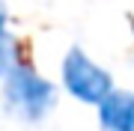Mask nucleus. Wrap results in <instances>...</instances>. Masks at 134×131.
<instances>
[{
	"mask_svg": "<svg viewBox=\"0 0 134 131\" xmlns=\"http://www.w3.org/2000/svg\"><path fill=\"white\" fill-rule=\"evenodd\" d=\"M60 78L66 92L81 104H92L98 107L104 98L113 92V75L104 66H98L83 48H69L66 57L60 63Z\"/></svg>",
	"mask_w": 134,
	"mask_h": 131,
	"instance_id": "f03ea898",
	"label": "nucleus"
},
{
	"mask_svg": "<svg viewBox=\"0 0 134 131\" xmlns=\"http://www.w3.org/2000/svg\"><path fill=\"white\" fill-rule=\"evenodd\" d=\"M18 42H15L9 30V15H6V3L0 0V78L9 75L12 66H18Z\"/></svg>",
	"mask_w": 134,
	"mask_h": 131,
	"instance_id": "20e7f679",
	"label": "nucleus"
},
{
	"mask_svg": "<svg viewBox=\"0 0 134 131\" xmlns=\"http://www.w3.org/2000/svg\"><path fill=\"white\" fill-rule=\"evenodd\" d=\"M98 131H134V89H113L98 104Z\"/></svg>",
	"mask_w": 134,
	"mask_h": 131,
	"instance_id": "7ed1b4c3",
	"label": "nucleus"
},
{
	"mask_svg": "<svg viewBox=\"0 0 134 131\" xmlns=\"http://www.w3.org/2000/svg\"><path fill=\"white\" fill-rule=\"evenodd\" d=\"M3 107L15 119L39 125L57 107V87L42 78L30 63H18L3 78Z\"/></svg>",
	"mask_w": 134,
	"mask_h": 131,
	"instance_id": "f257e3e1",
	"label": "nucleus"
}]
</instances>
